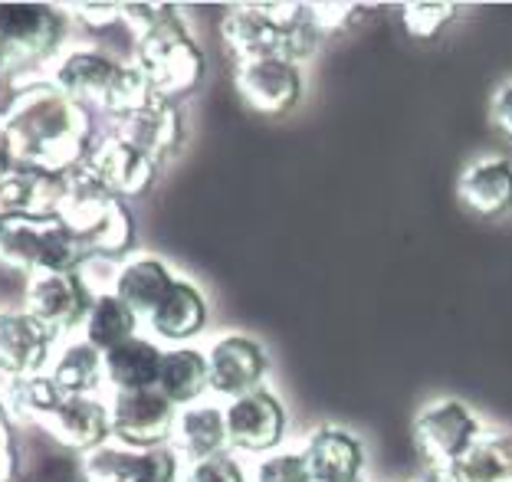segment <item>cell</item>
Listing matches in <instances>:
<instances>
[{
    "label": "cell",
    "instance_id": "cell-1",
    "mask_svg": "<svg viewBox=\"0 0 512 482\" xmlns=\"http://www.w3.org/2000/svg\"><path fill=\"white\" fill-rule=\"evenodd\" d=\"M0 109H4L14 164L53 178L86 168L96 148L92 109L63 96L46 76L14 82L10 99Z\"/></svg>",
    "mask_w": 512,
    "mask_h": 482
},
{
    "label": "cell",
    "instance_id": "cell-2",
    "mask_svg": "<svg viewBox=\"0 0 512 482\" xmlns=\"http://www.w3.org/2000/svg\"><path fill=\"white\" fill-rule=\"evenodd\" d=\"M220 37L237 63L283 56L299 66L316 50L319 30L312 27L309 4H237L220 20Z\"/></svg>",
    "mask_w": 512,
    "mask_h": 482
},
{
    "label": "cell",
    "instance_id": "cell-3",
    "mask_svg": "<svg viewBox=\"0 0 512 482\" xmlns=\"http://www.w3.org/2000/svg\"><path fill=\"white\" fill-rule=\"evenodd\" d=\"M0 263L27 276L83 273L89 253L60 217H20L0 223Z\"/></svg>",
    "mask_w": 512,
    "mask_h": 482
},
{
    "label": "cell",
    "instance_id": "cell-4",
    "mask_svg": "<svg viewBox=\"0 0 512 482\" xmlns=\"http://www.w3.org/2000/svg\"><path fill=\"white\" fill-rule=\"evenodd\" d=\"M69 17L56 4H0V43H4L14 82L50 73L66 43Z\"/></svg>",
    "mask_w": 512,
    "mask_h": 482
},
{
    "label": "cell",
    "instance_id": "cell-5",
    "mask_svg": "<svg viewBox=\"0 0 512 482\" xmlns=\"http://www.w3.org/2000/svg\"><path fill=\"white\" fill-rule=\"evenodd\" d=\"M132 63L148 76L155 96L168 102L188 99L207 76V56L181 17L161 23L148 37L135 40Z\"/></svg>",
    "mask_w": 512,
    "mask_h": 482
},
{
    "label": "cell",
    "instance_id": "cell-6",
    "mask_svg": "<svg viewBox=\"0 0 512 482\" xmlns=\"http://www.w3.org/2000/svg\"><path fill=\"white\" fill-rule=\"evenodd\" d=\"M483 437V423L476 410L457 397H437L424 404L414 417V440L424 460L440 469H457V463Z\"/></svg>",
    "mask_w": 512,
    "mask_h": 482
},
{
    "label": "cell",
    "instance_id": "cell-7",
    "mask_svg": "<svg viewBox=\"0 0 512 482\" xmlns=\"http://www.w3.org/2000/svg\"><path fill=\"white\" fill-rule=\"evenodd\" d=\"M96 302L89 279L83 273H43L30 276L23 312H30L53 338L83 335L89 309Z\"/></svg>",
    "mask_w": 512,
    "mask_h": 482
},
{
    "label": "cell",
    "instance_id": "cell-8",
    "mask_svg": "<svg viewBox=\"0 0 512 482\" xmlns=\"http://www.w3.org/2000/svg\"><path fill=\"white\" fill-rule=\"evenodd\" d=\"M112 440L132 450H155L171 446L178 407H174L158 387L151 391H115L109 401Z\"/></svg>",
    "mask_w": 512,
    "mask_h": 482
},
{
    "label": "cell",
    "instance_id": "cell-9",
    "mask_svg": "<svg viewBox=\"0 0 512 482\" xmlns=\"http://www.w3.org/2000/svg\"><path fill=\"white\" fill-rule=\"evenodd\" d=\"M224 414H227L230 450L260 456V460L276 450H283L289 417H286L283 401H279L266 384L237 397V401H227Z\"/></svg>",
    "mask_w": 512,
    "mask_h": 482
},
{
    "label": "cell",
    "instance_id": "cell-10",
    "mask_svg": "<svg viewBox=\"0 0 512 482\" xmlns=\"http://www.w3.org/2000/svg\"><path fill=\"white\" fill-rule=\"evenodd\" d=\"M86 168L96 174V181L106 187L109 194H115L119 201L128 204V201H142L145 194H151L161 164H155L142 148H135L125 135L115 132L96 141Z\"/></svg>",
    "mask_w": 512,
    "mask_h": 482
},
{
    "label": "cell",
    "instance_id": "cell-11",
    "mask_svg": "<svg viewBox=\"0 0 512 482\" xmlns=\"http://www.w3.org/2000/svg\"><path fill=\"white\" fill-rule=\"evenodd\" d=\"M234 86L247 109L279 119V115L293 112L302 99V73L296 63L283 56H266V60H247L234 69Z\"/></svg>",
    "mask_w": 512,
    "mask_h": 482
},
{
    "label": "cell",
    "instance_id": "cell-12",
    "mask_svg": "<svg viewBox=\"0 0 512 482\" xmlns=\"http://www.w3.org/2000/svg\"><path fill=\"white\" fill-rule=\"evenodd\" d=\"M207 368H211V394L224 397V401H237V397L263 387L266 371H270V355L256 338L230 332L207 348Z\"/></svg>",
    "mask_w": 512,
    "mask_h": 482
},
{
    "label": "cell",
    "instance_id": "cell-13",
    "mask_svg": "<svg viewBox=\"0 0 512 482\" xmlns=\"http://www.w3.org/2000/svg\"><path fill=\"white\" fill-rule=\"evenodd\" d=\"M119 69H122V60L96 50V46H73V50L60 53V60L50 66L46 79H50L63 96L86 105V109H102Z\"/></svg>",
    "mask_w": 512,
    "mask_h": 482
},
{
    "label": "cell",
    "instance_id": "cell-14",
    "mask_svg": "<svg viewBox=\"0 0 512 482\" xmlns=\"http://www.w3.org/2000/svg\"><path fill=\"white\" fill-rule=\"evenodd\" d=\"M56 338L30 312H0V374L7 381L46 374Z\"/></svg>",
    "mask_w": 512,
    "mask_h": 482
},
{
    "label": "cell",
    "instance_id": "cell-15",
    "mask_svg": "<svg viewBox=\"0 0 512 482\" xmlns=\"http://www.w3.org/2000/svg\"><path fill=\"white\" fill-rule=\"evenodd\" d=\"M43 430L50 433L56 443H63L66 450H76L79 456H86L96 450V446L112 440L109 404L96 394L63 397L60 407L43 423Z\"/></svg>",
    "mask_w": 512,
    "mask_h": 482
},
{
    "label": "cell",
    "instance_id": "cell-16",
    "mask_svg": "<svg viewBox=\"0 0 512 482\" xmlns=\"http://www.w3.org/2000/svg\"><path fill=\"white\" fill-rule=\"evenodd\" d=\"M312 482H355L365 473V446L352 430L319 427L302 443Z\"/></svg>",
    "mask_w": 512,
    "mask_h": 482
},
{
    "label": "cell",
    "instance_id": "cell-17",
    "mask_svg": "<svg viewBox=\"0 0 512 482\" xmlns=\"http://www.w3.org/2000/svg\"><path fill=\"white\" fill-rule=\"evenodd\" d=\"M63 178L10 161L0 168V223L20 217H56Z\"/></svg>",
    "mask_w": 512,
    "mask_h": 482
},
{
    "label": "cell",
    "instance_id": "cell-18",
    "mask_svg": "<svg viewBox=\"0 0 512 482\" xmlns=\"http://www.w3.org/2000/svg\"><path fill=\"white\" fill-rule=\"evenodd\" d=\"M207 296L201 286H194L191 279L178 276L174 286L168 289V296L158 302V309L148 315L145 325L148 332L161 338L168 345H188L191 338H197L207 328Z\"/></svg>",
    "mask_w": 512,
    "mask_h": 482
},
{
    "label": "cell",
    "instance_id": "cell-19",
    "mask_svg": "<svg viewBox=\"0 0 512 482\" xmlns=\"http://www.w3.org/2000/svg\"><path fill=\"white\" fill-rule=\"evenodd\" d=\"M119 204H125V201L109 194L106 187L96 181V174H92L89 168H79V171L63 178L56 217H60L79 240H86L115 214V210H119Z\"/></svg>",
    "mask_w": 512,
    "mask_h": 482
},
{
    "label": "cell",
    "instance_id": "cell-20",
    "mask_svg": "<svg viewBox=\"0 0 512 482\" xmlns=\"http://www.w3.org/2000/svg\"><path fill=\"white\" fill-rule=\"evenodd\" d=\"M460 204L480 220H499L512 214V161L480 158L457 181Z\"/></svg>",
    "mask_w": 512,
    "mask_h": 482
},
{
    "label": "cell",
    "instance_id": "cell-21",
    "mask_svg": "<svg viewBox=\"0 0 512 482\" xmlns=\"http://www.w3.org/2000/svg\"><path fill=\"white\" fill-rule=\"evenodd\" d=\"M119 135H125L135 148H142L155 164H165L184 148V135L188 132H184L181 105L168 99H155L148 109L122 122Z\"/></svg>",
    "mask_w": 512,
    "mask_h": 482
},
{
    "label": "cell",
    "instance_id": "cell-22",
    "mask_svg": "<svg viewBox=\"0 0 512 482\" xmlns=\"http://www.w3.org/2000/svg\"><path fill=\"white\" fill-rule=\"evenodd\" d=\"M174 279L178 276L171 273V266L165 260H158V256H151V253H138L115 266L112 292L145 322L148 315L158 309V302L168 296Z\"/></svg>",
    "mask_w": 512,
    "mask_h": 482
},
{
    "label": "cell",
    "instance_id": "cell-23",
    "mask_svg": "<svg viewBox=\"0 0 512 482\" xmlns=\"http://www.w3.org/2000/svg\"><path fill=\"white\" fill-rule=\"evenodd\" d=\"M171 446H174V453L188 463H201V460H211V456L227 453L230 437H227L224 407H217L211 401L181 407L178 423H174Z\"/></svg>",
    "mask_w": 512,
    "mask_h": 482
},
{
    "label": "cell",
    "instance_id": "cell-24",
    "mask_svg": "<svg viewBox=\"0 0 512 482\" xmlns=\"http://www.w3.org/2000/svg\"><path fill=\"white\" fill-rule=\"evenodd\" d=\"M158 391L168 397L174 407H191L204 401L211 391V368H207V351L197 345H171L161 358Z\"/></svg>",
    "mask_w": 512,
    "mask_h": 482
},
{
    "label": "cell",
    "instance_id": "cell-25",
    "mask_svg": "<svg viewBox=\"0 0 512 482\" xmlns=\"http://www.w3.org/2000/svg\"><path fill=\"white\" fill-rule=\"evenodd\" d=\"M165 348L151 338H128L125 345L106 351V384L115 391H151L158 387Z\"/></svg>",
    "mask_w": 512,
    "mask_h": 482
},
{
    "label": "cell",
    "instance_id": "cell-26",
    "mask_svg": "<svg viewBox=\"0 0 512 482\" xmlns=\"http://www.w3.org/2000/svg\"><path fill=\"white\" fill-rule=\"evenodd\" d=\"M50 378L66 397L96 394L106 384V355L96 345H89L86 338H73L53 355Z\"/></svg>",
    "mask_w": 512,
    "mask_h": 482
},
{
    "label": "cell",
    "instance_id": "cell-27",
    "mask_svg": "<svg viewBox=\"0 0 512 482\" xmlns=\"http://www.w3.org/2000/svg\"><path fill=\"white\" fill-rule=\"evenodd\" d=\"M138 325H142V319H138L112 289H106V292H96V302H92L89 319L79 338H86L89 345H96L102 355H106V351L125 345L128 338H135Z\"/></svg>",
    "mask_w": 512,
    "mask_h": 482
},
{
    "label": "cell",
    "instance_id": "cell-28",
    "mask_svg": "<svg viewBox=\"0 0 512 482\" xmlns=\"http://www.w3.org/2000/svg\"><path fill=\"white\" fill-rule=\"evenodd\" d=\"M457 473L463 482H512V430H483Z\"/></svg>",
    "mask_w": 512,
    "mask_h": 482
},
{
    "label": "cell",
    "instance_id": "cell-29",
    "mask_svg": "<svg viewBox=\"0 0 512 482\" xmlns=\"http://www.w3.org/2000/svg\"><path fill=\"white\" fill-rule=\"evenodd\" d=\"M4 404L10 410V417L20 420V423H37L43 427L46 420L56 407L63 401V391L56 387V381L46 374H30V378H17V381H7V391L0 394Z\"/></svg>",
    "mask_w": 512,
    "mask_h": 482
},
{
    "label": "cell",
    "instance_id": "cell-30",
    "mask_svg": "<svg viewBox=\"0 0 512 482\" xmlns=\"http://www.w3.org/2000/svg\"><path fill=\"white\" fill-rule=\"evenodd\" d=\"M155 99L158 96H155V89H151L148 76L132 60H128V63H122L119 76H115L112 89H109V99H106V105H102V112L122 125V122L132 119V115L148 109Z\"/></svg>",
    "mask_w": 512,
    "mask_h": 482
},
{
    "label": "cell",
    "instance_id": "cell-31",
    "mask_svg": "<svg viewBox=\"0 0 512 482\" xmlns=\"http://www.w3.org/2000/svg\"><path fill=\"white\" fill-rule=\"evenodd\" d=\"M138 463H142V450H132V446H122L115 440L79 456V469H83L86 482H132Z\"/></svg>",
    "mask_w": 512,
    "mask_h": 482
},
{
    "label": "cell",
    "instance_id": "cell-32",
    "mask_svg": "<svg viewBox=\"0 0 512 482\" xmlns=\"http://www.w3.org/2000/svg\"><path fill=\"white\" fill-rule=\"evenodd\" d=\"M457 4H404L401 20L414 40H437L450 27Z\"/></svg>",
    "mask_w": 512,
    "mask_h": 482
},
{
    "label": "cell",
    "instance_id": "cell-33",
    "mask_svg": "<svg viewBox=\"0 0 512 482\" xmlns=\"http://www.w3.org/2000/svg\"><path fill=\"white\" fill-rule=\"evenodd\" d=\"M250 482H312L302 450H276L256 460Z\"/></svg>",
    "mask_w": 512,
    "mask_h": 482
},
{
    "label": "cell",
    "instance_id": "cell-34",
    "mask_svg": "<svg viewBox=\"0 0 512 482\" xmlns=\"http://www.w3.org/2000/svg\"><path fill=\"white\" fill-rule=\"evenodd\" d=\"M181 482H250V473L243 469L237 456L220 453V456H211V460L188 463L181 473Z\"/></svg>",
    "mask_w": 512,
    "mask_h": 482
},
{
    "label": "cell",
    "instance_id": "cell-35",
    "mask_svg": "<svg viewBox=\"0 0 512 482\" xmlns=\"http://www.w3.org/2000/svg\"><path fill=\"white\" fill-rule=\"evenodd\" d=\"M178 17V7L171 4H122V23L132 30L135 40L148 37L151 30H158L161 23Z\"/></svg>",
    "mask_w": 512,
    "mask_h": 482
},
{
    "label": "cell",
    "instance_id": "cell-36",
    "mask_svg": "<svg viewBox=\"0 0 512 482\" xmlns=\"http://www.w3.org/2000/svg\"><path fill=\"white\" fill-rule=\"evenodd\" d=\"M17 466H20V456L14 443V417H10L4 397H0V482H14Z\"/></svg>",
    "mask_w": 512,
    "mask_h": 482
},
{
    "label": "cell",
    "instance_id": "cell-37",
    "mask_svg": "<svg viewBox=\"0 0 512 482\" xmlns=\"http://www.w3.org/2000/svg\"><path fill=\"white\" fill-rule=\"evenodd\" d=\"M358 10H362V4H309V17H312V27H316L322 37V33L345 30Z\"/></svg>",
    "mask_w": 512,
    "mask_h": 482
},
{
    "label": "cell",
    "instance_id": "cell-38",
    "mask_svg": "<svg viewBox=\"0 0 512 482\" xmlns=\"http://www.w3.org/2000/svg\"><path fill=\"white\" fill-rule=\"evenodd\" d=\"M66 17H76L89 30H106L122 23V4H63Z\"/></svg>",
    "mask_w": 512,
    "mask_h": 482
},
{
    "label": "cell",
    "instance_id": "cell-39",
    "mask_svg": "<svg viewBox=\"0 0 512 482\" xmlns=\"http://www.w3.org/2000/svg\"><path fill=\"white\" fill-rule=\"evenodd\" d=\"M490 125L512 145V82H503L490 99Z\"/></svg>",
    "mask_w": 512,
    "mask_h": 482
},
{
    "label": "cell",
    "instance_id": "cell-40",
    "mask_svg": "<svg viewBox=\"0 0 512 482\" xmlns=\"http://www.w3.org/2000/svg\"><path fill=\"white\" fill-rule=\"evenodd\" d=\"M10 161H14V158H10V138H7V125H4V109H0V168H7Z\"/></svg>",
    "mask_w": 512,
    "mask_h": 482
},
{
    "label": "cell",
    "instance_id": "cell-41",
    "mask_svg": "<svg viewBox=\"0 0 512 482\" xmlns=\"http://www.w3.org/2000/svg\"><path fill=\"white\" fill-rule=\"evenodd\" d=\"M417 482H427V479H417Z\"/></svg>",
    "mask_w": 512,
    "mask_h": 482
},
{
    "label": "cell",
    "instance_id": "cell-42",
    "mask_svg": "<svg viewBox=\"0 0 512 482\" xmlns=\"http://www.w3.org/2000/svg\"><path fill=\"white\" fill-rule=\"evenodd\" d=\"M355 482H365V479H355Z\"/></svg>",
    "mask_w": 512,
    "mask_h": 482
}]
</instances>
